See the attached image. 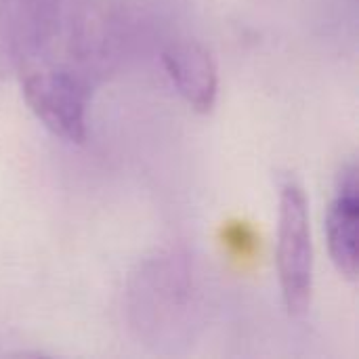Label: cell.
Instances as JSON below:
<instances>
[{
  "instance_id": "obj_1",
  "label": "cell",
  "mask_w": 359,
  "mask_h": 359,
  "mask_svg": "<svg viewBox=\"0 0 359 359\" xmlns=\"http://www.w3.org/2000/svg\"><path fill=\"white\" fill-rule=\"evenodd\" d=\"M116 59L118 25L103 0H0V76H17L53 135L86 139L90 99Z\"/></svg>"
},
{
  "instance_id": "obj_2",
  "label": "cell",
  "mask_w": 359,
  "mask_h": 359,
  "mask_svg": "<svg viewBox=\"0 0 359 359\" xmlns=\"http://www.w3.org/2000/svg\"><path fill=\"white\" fill-rule=\"evenodd\" d=\"M278 280L284 305L290 316H301L311 305L313 294V240L309 202L297 177L288 175L280 183L278 208Z\"/></svg>"
},
{
  "instance_id": "obj_3",
  "label": "cell",
  "mask_w": 359,
  "mask_h": 359,
  "mask_svg": "<svg viewBox=\"0 0 359 359\" xmlns=\"http://www.w3.org/2000/svg\"><path fill=\"white\" fill-rule=\"evenodd\" d=\"M162 63L177 93L194 111H212L219 97V69L204 44L198 40H175L164 48Z\"/></svg>"
},
{
  "instance_id": "obj_4",
  "label": "cell",
  "mask_w": 359,
  "mask_h": 359,
  "mask_svg": "<svg viewBox=\"0 0 359 359\" xmlns=\"http://www.w3.org/2000/svg\"><path fill=\"white\" fill-rule=\"evenodd\" d=\"M358 164L351 160L337 175L334 196L326 215V242L330 259L339 273L347 280L358 278Z\"/></svg>"
}]
</instances>
